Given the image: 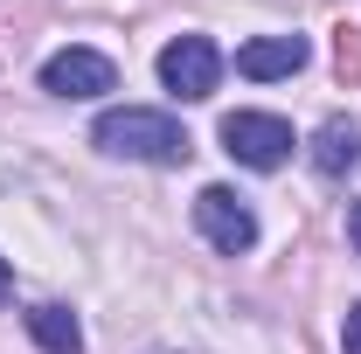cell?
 Segmentation results:
<instances>
[{"instance_id": "1", "label": "cell", "mask_w": 361, "mask_h": 354, "mask_svg": "<svg viewBox=\"0 0 361 354\" xmlns=\"http://www.w3.org/2000/svg\"><path fill=\"white\" fill-rule=\"evenodd\" d=\"M97 146L104 153H126V160H153V167H180L195 146H188V133H180L167 111H139V104H126V111H104L97 118Z\"/></svg>"}, {"instance_id": "2", "label": "cell", "mask_w": 361, "mask_h": 354, "mask_svg": "<svg viewBox=\"0 0 361 354\" xmlns=\"http://www.w3.org/2000/svg\"><path fill=\"white\" fill-rule=\"evenodd\" d=\"M223 153L243 167H285L292 160V126L271 111H229L223 118Z\"/></svg>"}, {"instance_id": "3", "label": "cell", "mask_w": 361, "mask_h": 354, "mask_svg": "<svg viewBox=\"0 0 361 354\" xmlns=\"http://www.w3.org/2000/svg\"><path fill=\"white\" fill-rule=\"evenodd\" d=\"M216 77H223V56H216L209 35H174V42L160 49V84L174 90V97H188V104L209 97Z\"/></svg>"}, {"instance_id": "4", "label": "cell", "mask_w": 361, "mask_h": 354, "mask_svg": "<svg viewBox=\"0 0 361 354\" xmlns=\"http://www.w3.org/2000/svg\"><path fill=\"white\" fill-rule=\"evenodd\" d=\"M195 222H202V236H209L223 257H243V250L257 243V216H250V202L229 195V188H202V195H195Z\"/></svg>"}, {"instance_id": "5", "label": "cell", "mask_w": 361, "mask_h": 354, "mask_svg": "<svg viewBox=\"0 0 361 354\" xmlns=\"http://www.w3.org/2000/svg\"><path fill=\"white\" fill-rule=\"evenodd\" d=\"M111 84H118V70L97 49H56L42 63V90H56V97H97V90H111Z\"/></svg>"}, {"instance_id": "6", "label": "cell", "mask_w": 361, "mask_h": 354, "mask_svg": "<svg viewBox=\"0 0 361 354\" xmlns=\"http://www.w3.org/2000/svg\"><path fill=\"white\" fill-rule=\"evenodd\" d=\"M236 70H243L250 84L292 77V70H306V35H257V42L236 49Z\"/></svg>"}, {"instance_id": "7", "label": "cell", "mask_w": 361, "mask_h": 354, "mask_svg": "<svg viewBox=\"0 0 361 354\" xmlns=\"http://www.w3.org/2000/svg\"><path fill=\"white\" fill-rule=\"evenodd\" d=\"M313 167H319V174H334V181L361 167V126H355V118H326V126H319Z\"/></svg>"}, {"instance_id": "8", "label": "cell", "mask_w": 361, "mask_h": 354, "mask_svg": "<svg viewBox=\"0 0 361 354\" xmlns=\"http://www.w3.org/2000/svg\"><path fill=\"white\" fill-rule=\"evenodd\" d=\"M28 334L49 354H84V326H77V312H63V306H35L28 312Z\"/></svg>"}, {"instance_id": "9", "label": "cell", "mask_w": 361, "mask_h": 354, "mask_svg": "<svg viewBox=\"0 0 361 354\" xmlns=\"http://www.w3.org/2000/svg\"><path fill=\"white\" fill-rule=\"evenodd\" d=\"M341 77H361V35L341 28Z\"/></svg>"}, {"instance_id": "10", "label": "cell", "mask_w": 361, "mask_h": 354, "mask_svg": "<svg viewBox=\"0 0 361 354\" xmlns=\"http://www.w3.org/2000/svg\"><path fill=\"white\" fill-rule=\"evenodd\" d=\"M341 348H348V354H361V306L348 312V326H341Z\"/></svg>"}, {"instance_id": "11", "label": "cell", "mask_w": 361, "mask_h": 354, "mask_svg": "<svg viewBox=\"0 0 361 354\" xmlns=\"http://www.w3.org/2000/svg\"><path fill=\"white\" fill-rule=\"evenodd\" d=\"M7 292H14V271H7V257H0V306H7Z\"/></svg>"}, {"instance_id": "12", "label": "cell", "mask_w": 361, "mask_h": 354, "mask_svg": "<svg viewBox=\"0 0 361 354\" xmlns=\"http://www.w3.org/2000/svg\"><path fill=\"white\" fill-rule=\"evenodd\" d=\"M348 236H355V250H361V202H355V216H348Z\"/></svg>"}]
</instances>
